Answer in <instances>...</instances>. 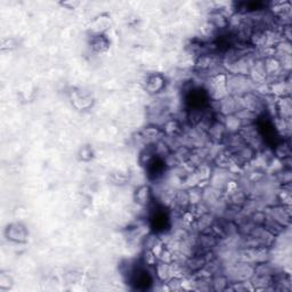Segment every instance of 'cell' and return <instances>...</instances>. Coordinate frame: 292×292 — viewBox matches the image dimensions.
I'll use <instances>...</instances> for the list:
<instances>
[{"instance_id": "obj_6", "label": "cell", "mask_w": 292, "mask_h": 292, "mask_svg": "<svg viewBox=\"0 0 292 292\" xmlns=\"http://www.w3.org/2000/svg\"><path fill=\"white\" fill-rule=\"evenodd\" d=\"M90 46L97 53H103V51H105L109 48V41H107V39L103 34L98 33L97 35H93L91 37Z\"/></svg>"}, {"instance_id": "obj_4", "label": "cell", "mask_w": 292, "mask_h": 292, "mask_svg": "<svg viewBox=\"0 0 292 292\" xmlns=\"http://www.w3.org/2000/svg\"><path fill=\"white\" fill-rule=\"evenodd\" d=\"M153 270H154L155 279H157L160 283H166L168 280L171 278L170 264L159 261L157 263V265L154 266Z\"/></svg>"}, {"instance_id": "obj_2", "label": "cell", "mask_w": 292, "mask_h": 292, "mask_svg": "<svg viewBox=\"0 0 292 292\" xmlns=\"http://www.w3.org/2000/svg\"><path fill=\"white\" fill-rule=\"evenodd\" d=\"M6 237L13 242L24 243L29 237V232L22 224H10L6 229Z\"/></svg>"}, {"instance_id": "obj_1", "label": "cell", "mask_w": 292, "mask_h": 292, "mask_svg": "<svg viewBox=\"0 0 292 292\" xmlns=\"http://www.w3.org/2000/svg\"><path fill=\"white\" fill-rule=\"evenodd\" d=\"M226 87L229 95L239 96V97L246 94L253 93L257 88V86L253 82V80L249 78V75L229 73H227Z\"/></svg>"}, {"instance_id": "obj_3", "label": "cell", "mask_w": 292, "mask_h": 292, "mask_svg": "<svg viewBox=\"0 0 292 292\" xmlns=\"http://www.w3.org/2000/svg\"><path fill=\"white\" fill-rule=\"evenodd\" d=\"M134 198L137 205L142 207H149L153 202V192H152L150 186L142 185L136 190Z\"/></svg>"}, {"instance_id": "obj_5", "label": "cell", "mask_w": 292, "mask_h": 292, "mask_svg": "<svg viewBox=\"0 0 292 292\" xmlns=\"http://www.w3.org/2000/svg\"><path fill=\"white\" fill-rule=\"evenodd\" d=\"M165 79L160 74L150 75L146 80V89L149 90L150 94H158L165 88Z\"/></svg>"}]
</instances>
